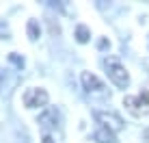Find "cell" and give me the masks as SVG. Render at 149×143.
Instances as JSON below:
<instances>
[{
	"label": "cell",
	"mask_w": 149,
	"mask_h": 143,
	"mask_svg": "<svg viewBox=\"0 0 149 143\" xmlns=\"http://www.w3.org/2000/svg\"><path fill=\"white\" fill-rule=\"evenodd\" d=\"M104 67H106L108 78L119 87V89H125V87L130 85V76H127L125 67L121 65V61L117 59V57H106L104 59Z\"/></svg>",
	"instance_id": "1"
},
{
	"label": "cell",
	"mask_w": 149,
	"mask_h": 143,
	"mask_svg": "<svg viewBox=\"0 0 149 143\" xmlns=\"http://www.w3.org/2000/svg\"><path fill=\"white\" fill-rule=\"evenodd\" d=\"M80 80H82V87H84L86 93H91V95H100V98H106V95H108V93H106L104 83H102V80L97 78L95 74H91V72H82Z\"/></svg>",
	"instance_id": "2"
},
{
	"label": "cell",
	"mask_w": 149,
	"mask_h": 143,
	"mask_svg": "<svg viewBox=\"0 0 149 143\" xmlns=\"http://www.w3.org/2000/svg\"><path fill=\"white\" fill-rule=\"evenodd\" d=\"M95 119L100 121L106 130H110V132L123 130V119L117 113H112V111H95Z\"/></svg>",
	"instance_id": "3"
},
{
	"label": "cell",
	"mask_w": 149,
	"mask_h": 143,
	"mask_svg": "<svg viewBox=\"0 0 149 143\" xmlns=\"http://www.w3.org/2000/svg\"><path fill=\"white\" fill-rule=\"evenodd\" d=\"M48 104V93L43 89H28L24 93V106L26 109H37V106Z\"/></svg>",
	"instance_id": "4"
},
{
	"label": "cell",
	"mask_w": 149,
	"mask_h": 143,
	"mask_svg": "<svg viewBox=\"0 0 149 143\" xmlns=\"http://www.w3.org/2000/svg\"><path fill=\"white\" fill-rule=\"evenodd\" d=\"M37 124H39L43 130H48V128H52V126H56V124H58V111H56V109H45L43 113L39 115Z\"/></svg>",
	"instance_id": "5"
},
{
	"label": "cell",
	"mask_w": 149,
	"mask_h": 143,
	"mask_svg": "<svg viewBox=\"0 0 149 143\" xmlns=\"http://www.w3.org/2000/svg\"><path fill=\"white\" fill-rule=\"evenodd\" d=\"M93 141H97V143H119V139H117L110 130H106V128L97 130L95 135H93Z\"/></svg>",
	"instance_id": "6"
},
{
	"label": "cell",
	"mask_w": 149,
	"mask_h": 143,
	"mask_svg": "<svg viewBox=\"0 0 149 143\" xmlns=\"http://www.w3.org/2000/svg\"><path fill=\"white\" fill-rule=\"evenodd\" d=\"M26 33H28V39H30V41H37V39L41 37V28H39L37 20H28V24H26Z\"/></svg>",
	"instance_id": "7"
},
{
	"label": "cell",
	"mask_w": 149,
	"mask_h": 143,
	"mask_svg": "<svg viewBox=\"0 0 149 143\" xmlns=\"http://www.w3.org/2000/svg\"><path fill=\"white\" fill-rule=\"evenodd\" d=\"M91 39V30L84 26V24H80L78 28H76V41L78 43H86Z\"/></svg>",
	"instance_id": "8"
},
{
	"label": "cell",
	"mask_w": 149,
	"mask_h": 143,
	"mask_svg": "<svg viewBox=\"0 0 149 143\" xmlns=\"http://www.w3.org/2000/svg\"><path fill=\"white\" fill-rule=\"evenodd\" d=\"M9 61H11V63H13L17 69H24V65H26V63H24V59L19 57L17 52H11V54H9Z\"/></svg>",
	"instance_id": "9"
},
{
	"label": "cell",
	"mask_w": 149,
	"mask_h": 143,
	"mask_svg": "<svg viewBox=\"0 0 149 143\" xmlns=\"http://www.w3.org/2000/svg\"><path fill=\"white\" fill-rule=\"evenodd\" d=\"M41 143H54V139L50 135H43V139H41Z\"/></svg>",
	"instance_id": "10"
},
{
	"label": "cell",
	"mask_w": 149,
	"mask_h": 143,
	"mask_svg": "<svg viewBox=\"0 0 149 143\" xmlns=\"http://www.w3.org/2000/svg\"><path fill=\"white\" fill-rule=\"evenodd\" d=\"M100 48H102V50L108 48V41H106V39H102V41H100Z\"/></svg>",
	"instance_id": "11"
},
{
	"label": "cell",
	"mask_w": 149,
	"mask_h": 143,
	"mask_svg": "<svg viewBox=\"0 0 149 143\" xmlns=\"http://www.w3.org/2000/svg\"><path fill=\"white\" fill-rule=\"evenodd\" d=\"M143 137H145V141H149V128H147L145 132H143Z\"/></svg>",
	"instance_id": "12"
},
{
	"label": "cell",
	"mask_w": 149,
	"mask_h": 143,
	"mask_svg": "<svg viewBox=\"0 0 149 143\" xmlns=\"http://www.w3.org/2000/svg\"><path fill=\"white\" fill-rule=\"evenodd\" d=\"M2 83H4V76H2V72H0V89H2Z\"/></svg>",
	"instance_id": "13"
}]
</instances>
